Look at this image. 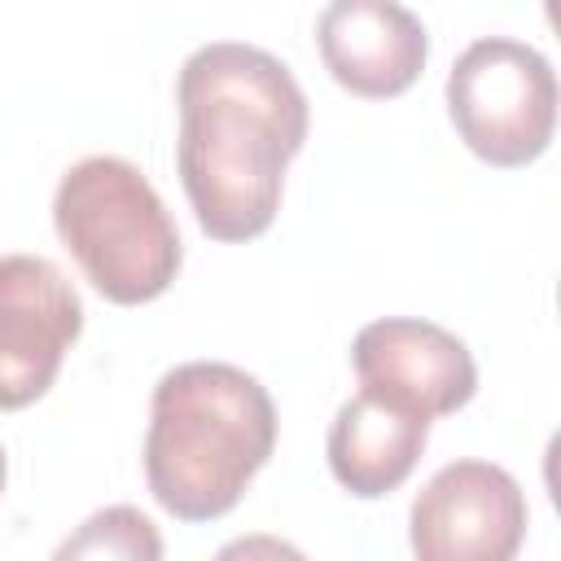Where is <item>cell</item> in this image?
<instances>
[{"instance_id": "cell-1", "label": "cell", "mask_w": 561, "mask_h": 561, "mask_svg": "<svg viewBox=\"0 0 561 561\" xmlns=\"http://www.w3.org/2000/svg\"><path fill=\"white\" fill-rule=\"evenodd\" d=\"M175 167L210 241H254L280 210L285 167L307 145L311 110L289 66L254 44L215 39L184 57Z\"/></svg>"}, {"instance_id": "cell-2", "label": "cell", "mask_w": 561, "mask_h": 561, "mask_svg": "<svg viewBox=\"0 0 561 561\" xmlns=\"http://www.w3.org/2000/svg\"><path fill=\"white\" fill-rule=\"evenodd\" d=\"M276 403L259 377L224 359H188L158 377L145 430V482L175 522H215L272 460Z\"/></svg>"}, {"instance_id": "cell-3", "label": "cell", "mask_w": 561, "mask_h": 561, "mask_svg": "<svg viewBox=\"0 0 561 561\" xmlns=\"http://www.w3.org/2000/svg\"><path fill=\"white\" fill-rule=\"evenodd\" d=\"M53 228L92 289L118 307L153 302L184 263L180 228L158 188L114 153H92L61 175Z\"/></svg>"}, {"instance_id": "cell-4", "label": "cell", "mask_w": 561, "mask_h": 561, "mask_svg": "<svg viewBox=\"0 0 561 561\" xmlns=\"http://www.w3.org/2000/svg\"><path fill=\"white\" fill-rule=\"evenodd\" d=\"M447 114L473 158L486 167H526L552 145L557 75L522 39H473L447 75Z\"/></svg>"}, {"instance_id": "cell-5", "label": "cell", "mask_w": 561, "mask_h": 561, "mask_svg": "<svg viewBox=\"0 0 561 561\" xmlns=\"http://www.w3.org/2000/svg\"><path fill=\"white\" fill-rule=\"evenodd\" d=\"M83 333V298L39 254L0 259V412L48 394L66 351Z\"/></svg>"}, {"instance_id": "cell-6", "label": "cell", "mask_w": 561, "mask_h": 561, "mask_svg": "<svg viewBox=\"0 0 561 561\" xmlns=\"http://www.w3.org/2000/svg\"><path fill=\"white\" fill-rule=\"evenodd\" d=\"M408 535L421 561H508L526 535V495L500 465L451 460L416 491Z\"/></svg>"}, {"instance_id": "cell-7", "label": "cell", "mask_w": 561, "mask_h": 561, "mask_svg": "<svg viewBox=\"0 0 561 561\" xmlns=\"http://www.w3.org/2000/svg\"><path fill=\"white\" fill-rule=\"evenodd\" d=\"M351 364L359 390L386 394L421 416H447L478 390V364L469 346L430 320L386 316L355 333Z\"/></svg>"}, {"instance_id": "cell-8", "label": "cell", "mask_w": 561, "mask_h": 561, "mask_svg": "<svg viewBox=\"0 0 561 561\" xmlns=\"http://www.w3.org/2000/svg\"><path fill=\"white\" fill-rule=\"evenodd\" d=\"M316 48L346 92L386 101L421 79L430 35L399 0H329L316 22Z\"/></svg>"}, {"instance_id": "cell-9", "label": "cell", "mask_w": 561, "mask_h": 561, "mask_svg": "<svg viewBox=\"0 0 561 561\" xmlns=\"http://www.w3.org/2000/svg\"><path fill=\"white\" fill-rule=\"evenodd\" d=\"M425 438H430V416L386 394L359 390L337 408L324 451L337 486H346L359 500H381L408 482V473L425 451Z\"/></svg>"}, {"instance_id": "cell-10", "label": "cell", "mask_w": 561, "mask_h": 561, "mask_svg": "<svg viewBox=\"0 0 561 561\" xmlns=\"http://www.w3.org/2000/svg\"><path fill=\"white\" fill-rule=\"evenodd\" d=\"M57 557H162V539L140 508L114 504L92 513L79 535L57 548Z\"/></svg>"}, {"instance_id": "cell-11", "label": "cell", "mask_w": 561, "mask_h": 561, "mask_svg": "<svg viewBox=\"0 0 561 561\" xmlns=\"http://www.w3.org/2000/svg\"><path fill=\"white\" fill-rule=\"evenodd\" d=\"M4 473H9V465H4V447H0V491H4Z\"/></svg>"}]
</instances>
